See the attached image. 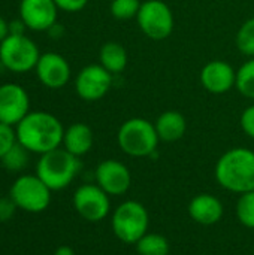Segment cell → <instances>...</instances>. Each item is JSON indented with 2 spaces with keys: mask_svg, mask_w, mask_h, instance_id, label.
<instances>
[{
  "mask_svg": "<svg viewBox=\"0 0 254 255\" xmlns=\"http://www.w3.org/2000/svg\"><path fill=\"white\" fill-rule=\"evenodd\" d=\"M18 142L34 154H45L60 148L63 143L64 127L60 120L43 111L28 112L16 126Z\"/></svg>",
  "mask_w": 254,
  "mask_h": 255,
  "instance_id": "6da1fadb",
  "label": "cell"
},
{
  "mask_svg": "<svg viewBox=\"0 0 254 255\" xmlns=\"http://www.w3.org/2000/svg\"><path fill=\"white\" fill-rule=\"evenodd\" d=\"M216 179L228 191L244 194L254 191V151L232 148L216 164Z\"/></svg>",
  "mask_w": 254,
  "mask_h": 255,
  "instance_id": "7a4b0ae2",
  "label": "cell"
},
{
  "mask_svg": "<svg viewBox=\"0 0 254 255\" xmlns=\"http://www.w3.org/2000/svg\"><path fill=\"white\" fill-rule=\"evenodd\" d=\"M81 170L79 157L64 148H57L40 155L36 164V175L49 187L51 191L64 190Z\"/></svg>",
  "mask_w": 254,
  "mask_h": 255,
  "instance_id": "3957f363",
  "label": "cell"
},
{
  "mask_svg": "<svg viewBox=\"0 0 254 255\" xmlns=\"http://www.w3.org/2000/svg\"><path fill=\"white\" fill-rule=\"evenodd\" d=\"M117 142L124 154L142 158L156 154L160 139L153 123L144 118H130L118 128Z\"/></svg>",
  "mask_w": 254,
  "mask_h": 255,
  "instance_id": "277c9868",
  "label": "cell"
},
{
  "mask_svg": "<svg viewBox=\"0 0 254 255\" xmlns=\"http://www.w3.org/2000/svg\"><path fill=\"white\" fill-rule=\"evenodd\" d=\"M150 215L145 206L135 200H126L117 206L111 218V227L118 241L135 245L145 233H148Z\"/></svg>",
  "mask_w": 254,
  "mask_h": 255,
  "instance_id": "5b68a950",
  "label": "cell"
},
{
  "mask_svg": "<svg viewBox=\"0 0 254 255\" xmlns=\"http://www.w3.org/2000/svg\"><path fill=\"white\" fill-rule=\"evenodd\" d=\"M40 57L37 45L25 34H9L0 42V63L13 73H25L36 67Z\"/></svg>",
  "mask_w": 254,
  "mask_h": 255,
  "instance_id": "8992f818",
  "label": "cell"
},
{
  "mask_svg": "<svg viewBox=\"0 0 254 255\" xmlns=\"http://www.w3.org/2000/svg\"><path fill=\"white\" fill-rule=\"evenodd\" d=\"M51 190L37 175H21L10 187L9 196L18 209L28 214L43 212L51 203Z\"/></svg>",
  "mask_w": 254,
  "mask_h": 255,
  "instance_id": "52a82bcc",
  "label": "cell"
},
{
  "mask_svg": "<svg viewBox=\"0 0 254 255\" xmlns=\"http://www.w3.org/2000/svg\"><path fill=\"white\" fill-rule=\"evenodd\" d=\"M141 31L151 40H165L174 31V13L163 0H147L136 16Z\"/></svg>",
  "mask_w": 254,
  "mask_h": 255,
  "instance_id": "ba28073f",
  "label": "cell"
},
{
  "mask_svg": "<svg viewBox=\"0 0 254 255\" xmlns=\"http://www.w3.org/2000/svg\"><path fill=\"white\" fill-rule=\"evenodd\" d=\"M73 208L85 221L99 223L105 220L109 214V194L105 193L97 184L81 185L73 194Z\"/></svg>",
  "mask_w": 254,
  "mask_h": 255,
  "instance_id": "9c48e42d",
  "label": "cell"
},
{
  "mask_svg": "<svg viewBox=\"0 0 254 255\" xmlns=\"http://www.w3.org/2000/svg\"><path fill=\"white\" fill-rule=\"evenodd\" d=\"M112 87V73L102 64H88L82 67L75 79V90L79 99L97 102L103 99Z\"/></svg>",
  "mask_w": 254,
  "mask_h": 255,
  "instance_id": "30bf717a",
  "label": "cell"
},
{
  "mask_svg": "<svg viewBox=\"0 0 254 255\" xmlns=\"http://www.w3.org/2000/svg\"><path fill=\"white\" fill-rule=\"evenodd\" d=\"M30 112V97L18 84L0 85V123L16 126Z\"/></svg>",
  "mask_w": 254,
  "mask_h": 255,
  "instance_id": "8fae6325",
  "label": "cell"
},
{
  "mask_svg": "<svg viewBox=\"0 0 254 255\" xmlns=\"http://www.w3.org/2000/svg\"><path fill=\"white\" fill-rule=\"evenodd\" d=\"M96 184L109 196H123L132 185V173L118 160L102 161L94 172Z\"/></svg>",
  "mask_w": 254,
  "mask_h": 255,
  "instance_id": "7c38bea8",
  "label": "cell"
},
{
  "mask_svg": "<svg viewBox=\"0 0 254 255\" xmlns=\"http://www.w3.org/2000/svg\"><path fill=\"white\" fill-rule=\"evenodd\" d=\"M34 70L40 84L51 90L63 88L70 79V66L67 60L57 52L40 54Z\"/></svg>",
  "mask_w": 254,
  "mask_h": 255,
  "instance_id": "4fadbf2b",
  "label": "cell"
},
{
  "mask_svg": "<svg viewBox=\"0 0 254 255\" xmlns=\"http://www.w3.org/2000/svg\"><path fill=\"white\" fill-rule=\"evenodd\" d=\"M57 4L54 0H21L19 18L33 31H46L57 22Z\"/></svg>",
  "mask_w": 254,
  "mask_h": 255,
  "instance_id": "5bb4252c",
  "label": "cell"
},
{
  "mask_svg": "<svg viewBox=\"0 0 254 255\" xmlns=\"http://www.w3.org/2000/svg\"><path fill=\"white\" fill-rule=\"evenodd\" d=\"M202 87L213 94H225L235 87L237 70L223 60H213L201 70Z\"/></svg>",
  "mask_w": 254,
  "mask_h": 255,
  "instance_id": "9a60e30c",
  "label": "cell"
},
{
  "mask_svg": "<svg viewBox=\"0 0 254 255\" xmlns=\"http://www.w3.org/2000/svg\"><path fill=\"white\" fill-rule=\"evenodd\" d=\"M187 211L195 223L201 226H214L222 220L225 208L216 196L210 193H202L190 200Z\"/></svg>",
  "mask_w": 254,
  "mask_h": 255,
  "instance_id": "2e32d148",
  "label": "cell"
},
{
  "mask_svg": "<svg viewBox=\"0 0 254 255\" xmlns=\"http://www.w3.org/2000/svg\"><path fill=\"white\" fill-rule=\"evenodd\" d=\"M93 142H94L93 130L84 123H75L64 130L61 145L70 154L76 157H82L91 149Z\"/></svg>",
  "mask_w": 254,
  "mask_h": 255,
  "instance_id": "e0dca14e",
  "label": "cell"
},
{
  "mask_svg": "<svg viewBox=\"0 0 254 255\" xmlns=\"http://www.w3.org/2000/svg\"><path fill=\"white\" fill-rule=\"evenodd\" d=\"M157 136L163 142H177L180 140L187 130L186 118L178 111H166L159 115L154 123Z\"/></svg>",
  "mask_w": 254,
  "mask_h": 255,
  "instance_id": "ac0fdd59",
  "label": "cell"
},
{
  "mask_svg": "<svg viewBox=\"0 0 254 255\" xmlns=\"http://www.w3.org/2000/svg\"><path fill=\"white\" fill-rule=\"evenodd\" d=\"M99 58H100V64L112 75L123 72L129 60L124 46L118 42H106L100 48Z\"/></svg>",
  "mask_w": 254,
  "mask_h": 255,
  "instance_id": "d6986e66",
  "label": "cell"
},
{
  "mask_svg": "<svg viewBox=\"0 0 254 255\" xmlns=\"http://www.w3.org/2000/svg\"><path fill=\"white\" fill-rule=\"evenodd\" d=\"M136 253L139 255H169V241L159 233H145L136 244Z\"/></svg>",
  "mask_w": 254,
  "mask_h": 255,
  "instance_id": "ffe728a7",
  "label": "cell"
},
{
  "mask_svg": "<svg viewBox=\"0 0 254 255\" xmlns=\"http://www.w3.org/2000/svg\"><path fill=\"white\" fill-rule=\"evenodd\" d=\"M235 87L241 93V96L254 100V58L246 61L237 70Z\"/></svg>",
  "mask_w": 254,
  "mask_h": 255,
  "instance_id": "44dd1931",
  "label": "cell"
},
{
  "mask_svg": "<svg viewBox=\"0 0 254 255\" xmlns=\"http://www.w3.org/2000/svg\"><path fill=\"white\" fill-rule=\"evenodd\" d=\"M28 149H25L19 142H16L1 158V164L4 169L10 170V172H19L22 170L27 163H28Z\"/></svg>",
  "mask_w": 254,
  "mask_h": 255,
  "instance_id": "7402d4cb",
  "label": "cell"
},
{
  "mask_svg": "<svg viewBox=\"0 0 254 255\" xmlns=\"http://www.w3.org/2000/svg\"><path fill=\"white\" fill-rule=\"evenodd\" d=\"M237 218L238 221L247 227L254 229V191H249L244 194H240V199L237 202Z\"/></svg>",
  "mask_w": 254,
  "mask_h": 255,
  "instance_id": "603a6c76",
  "label": "cell"
},
{
  "mask_svg": "<svg viewBox=\"0 0 254 255\" xmlns=\"http://www.w3.org/2000/svg\"><path fill=\"white\" fill-rule=\"evenodd\" d=\"M237 46L240 52L254 58V16L249 18L237 33Z\"/></svg>",
  "mask_w": 254,
  "mask_h": 255,
  "instance_id": "cb8c5ba5",
  "label": "cell"
},
{
  "mask_svg": "<svg viewBox=\"0 0 254 255\" xmlns=\"http://www.w3.org/2000/svg\"><path fill=\"white\" fill-rule=\"evenodd\" d=\"M139 0H112L111 3V13L114 18L120 21L132 19L138 16V12L141 9Z\"/></svg>",
  "mask_w": 254,
  "mask_h": 255,
  "instance_id": "d4e9b609",
  "label": "cell"
},
{
  "mask_svg": "<svg viewBox=\"0 0 254 255\" xmlns=\"http://www.w3.org/2000/svg\"><path fill=\"white\" fill-rule=\"evenodd\" d=\"M18 142L16 139V130L13 126L0 123V158Z\"/></svg>",
  "mask_w": 254,
  "mask_h": 255,
  "instance_id": "484cf974",
  "label": "cell"
},
{
  "mask_svg": "<svg viewBox=\"0 0 254 255\" xmlns=\"http://www.w3.org/2000/svg\"><path fill=\"white\" fill-rule=\"evenodd\" d=\"M18 206L12 200L10 196L7 197H0V223H6L13 218Z\"/></svg>",
  "mask_w": 254,
  "mask_h": 255,
  "instance_id": "4316f807",
  "label": "cell"
},
{
  "mask_svg": "<svg viewBox=\"0 0 254 255\" xmlns=\"http://www.w3.org/2000/svg\"><path fill=\"white\" fill-rule=\"evenodd\" d=\"M241 127L244 133L254 139V105L249 106L241 115Z\"/></svg>",
  "mask_w": 254,
  "mask_h": 255,
  "instance_id": "83f0119b",
  "label": "cell"
},
{
  "mask_svg": "<svg viewBox=\"0 0 254 255\" xmlns=\"http://www.w3.org/2000/svg\"><path fill=\"white\" fill-rule=\"evenodd\" d=\"M58 9L66 12H78L84 9L88 3V0H54Z\"/></svg>",
  "mask_w": 254,
  "mask_h": 255,
  "instance_id": "f1b7e54d",
  "label": "cell"
},
{
  "mask_svg": "<svg viewBox=\"0 0 254 255\" xmlns=\"http://www.w3.org/2000/svg\"><path fill=\"white\" fill-rule=\"evenodd\" d=\"M25 28L27 25L24 24V21L21 18L18 19H12L9 22V34H25Z\"/></svg>",
  "mask_w": 254,
  "mask_h": 255,
  "instance_id": "f546056e",
  "label": "cell"
},
{
  "mask_svg": "<svg viewBox=\"0 0 254 255\" xmlns=\"http://www.w3.org/2000/svg\"><path fill=\"white\" fill-rule=\"evenodd\" d=\"M46 33L49 34L51 39H60V37L64 34V27H63L61 24L55 22V24H52V25L46 30Z\"/></svg>",
  "mask_w": 254,
  "mask_h": 255,
  "instance_id": "4dcf8cb0",
  "label": "cell"
},
{
  "mask_svg": "<svg viewBox=\"0 0 254 255\" xmlns=\"http://www.w3.org/2000/svg\"><path fill=\"white\" fill-rule=\"evenodd\" d=\"M7 36H9V22L3 16H0V42L4 40Z\"/></svg>",
  "mask_w": 254,
  "mask_h": 255,
  "instance_id": "1f68e13d",
  "label": "cell"
},
{
  "mask_svg": "<svg viewBox=\"0 0 254 255\" xmlns=\"http://www.w3.org/2000/svg\"><path fill=\"white\" fill-rule=\"evenodd\" d=\"M54 255H75V251L70 247H67V245H61V247H58L55 250Z\"/></svg>",
  "mask_w": 254,
  "mask_h": 255,
  "instance_id": "d6a6232c",
  "label": "cell"
}]
</instances>
